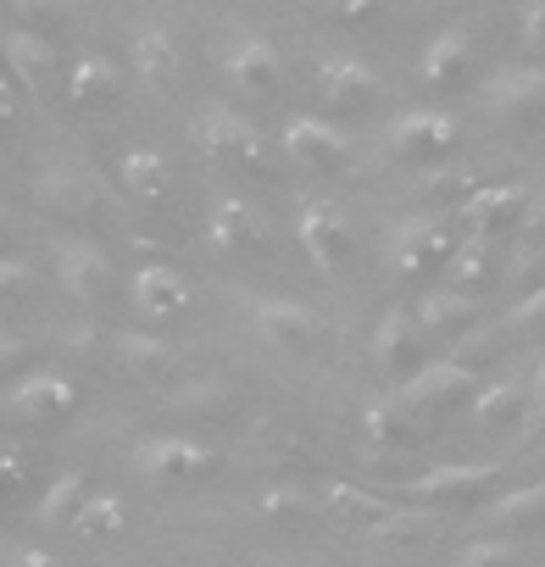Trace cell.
<instances>
[{
  "instance_id": "ba28073f",
  "label": "cell",
  "mask_w": 545,
  "mask_h": 567,
  "mask_svg": "<svg viewBox=\"0 0 545 567\" xmlns=\"http://www.w3.org/2000/svg\"><path fill=\"white\" fill-rule=\"evenodd\" d=\"M462 217H467L473 239L495 245L501 234H512L528 217V189L523 184H473L462 195Z\"/></svg>"
},
{
  "instance_id": "d590c367",
  "label": "cell",
  "mask_w": 545,
  "mask_h": 567,
  "mask_svg": "<svg viewBox=\"0 0 545 567\" xmlns=\"http://www.w3.org/2000/svg\"><path fill=\"white\" fill-rule=\"evenodd\" d=\"M29 284H34V267L23 256H0V301H18Z\"/></svg>"
},
{
  "instance_id": "f35d334b",
  "label": "cell",
  "mask_w": 545,
  "mask_h": 567,
  "mask_svg": "<svg viewBox=\"0 0 545 567\" xmlns=\"http://www.w3.org/2000/svg\"><path fill=\"white\" fill-rule=\"evenodd\" d=\"M7 7H12L18 18L40 23V18H68V12H73V0H7Z\"/></svg>"
},
{
  "instance_id": "cb8c5ba5",
  "label": "cell",
  "mask_w": 545,
  "mask_h": 567,
  "mask_svg": "<svg viewBox=\"0 0 545 567\" xmlns=\"http://www.w3.org/2000/svg\"><path fill=\"white\" fill-rule=\"evenodd\" d=\"M128 68H134L151 90H167V84L178 79V45H173V34L156 29V23H145V29L134 34V45H128Z\"/></svg>"
},
{
  "instance_id": "f546056e",
  "label": "cell",
  "mask_w": 545,
  "mask_h": 567,
  "mask_svg": "<svg viewBox=\"0 0 545 567\" xmlns=\"http://www.w3.org/2000/svg\"><path fill=\"white\" fill-rule=\"evenodd\" d=\"M90 489H95V484H90L84 473H62V478H56V484L40 495L34 517H40L45 528H68V523H73V512H79V501H84Z\"/></svg>"
},
{
  "instance_id": "ac0fdd59",
  "label": "cell",
  "mask_w": 545,
  "mask_h": 567,
  "mask_svg": "<svg viewBox=\"0 0 545 567\" xmlns=\"http://www.w3.org/2000/svg\"><path fill=\"white\" fill-rule=\"evenodd\" d=\"M423 329H418V318L407 312V307H390L384 318H379V329H373V357H379V368L384 373H412L418 362H423Z\"/></svg>"
},
{
  "instance_id": "60d3db41",
  "label": "cell",
  "mask_w": 545,
  "mask_h": 567,
  "mask_svg": "<svg viewBox=\"0 0 545 567\" xmlns=\"http://www.w3.org/2000/svg\"><path fill=\"white\" fill-rule=\"evenodd\" d=\"M23 362H29V340L0 334V379H7V373H23Z\"/></svg>"
},
{
  "instance_id": "277c9868",
  "label": "cell",
  "mask_w": 545,
  "mask_h": 567,
  "mask_svg": "<svg viewBox=\"0 0 545 567\" xmlns=\"http://www.w3.org/2000/svg\"><path fill=\"white\" fill-rule=\"evenodd\" d=\"M79 406V384L56 368H34L7 390V417L12 423H68Z\"/></svg>"
},
{
  "instance_id": "9c48e42d",
  "label": "cell",
  "mask_w": 545,
  "mask_h": 567,
  "mask_svg": "<svg viewBox=\"0 0 545 567\" xmlns=\"http://www.w3.org/2000/svg\"><path fill=\"white\" fill-rule=\"evenodd\" d=\"M56 278L62 290L84 307H101L106 290H112V256L95 245V239H62L56 245Z\"/></svg>"
},
{
  "instance_id": "7bdbcfd3",
  "label": "cell",
  "mask_w": 545,
  "mask_h": 567,
  "mask_svg": "<svg viewBox=\"0 0 545 567\" xmlns=\"http://www.w3.org/2000/svg\"><path fill=\"white\" fill-rule=\"evenodd\" d=\"M7 234H12V212L0 206V245H7Z\"/></svg>"
},
{
  "instance_id": "d6a6232c",
  "label": "cell",
  "mask_w": 545,
  "mask_h": 567,
  "mask_svg": "<svg viewBox=\"0 0 545 567\" xmlns=\"http://www.w3.org/2000/svg\"><path fill=\"white\" fill-rule=\"evenodd\" d=\"M29 484V456L23 451H0V506H12Z\"/></svg>"
},
{
  "instance_id": "1f68e13d",
  "label": "cell",
  "mask_w": 545,
  "mask_h": 567,
  "mask_svg": "<svg viewBox=\"0 0 545 567\" xmlns=\"http://www.w3.org/2000/svg\"><path fill=\"white\" fill-rule=\"evenodd\" d=\"M462 567H517V550L506 539H473L462 550Z\"/></svg>"
},
{
  "instance_id": "d6986e66",
  "label": "cell",
  "mask_w": 545,
  "mask_h": 567,
  "mask_svg": "<svg viewBox=\"0 0 545 567\" xmlns=\"http://www.w3.org/2000/svg\"><path fill=\"white\" fill-rule=\"evenodd\" d=\"M490 117H534L545 112V68H506L484 84Z\"/></svg>"
},
{
  "instance_id": "9a60e30c",
  "label": "cell",
  "mask_w": 545,
  "mask_h": 567,
  "mask_svg": "<svg viewBox=\"0 0 545 567\" xmlns=\"http://www.w3.org/2000/svg\"><path fill=\"white\" fill-rule=\"evenodd\" d=\"M379 73L362 62V56H323L318 62V95L329 106H346V112H362L379 101Z\"/></svg>"
},
{
  "instance_id": "44dd1931",
  "label": "cell",
  "mask_w": 545,
  "mask_h": 567,
  "mask_svg": "<svg viewBox=\"0 0 545 567\" xmlns=\"http://www.w3.org/2000/svg\"><path fill=\"white\" fill-rule=\"evenodd\" d=\"M112 351H117V362H123V373H134L140 384H162V379H173L178 373V351L162 340V334H145V329H123L117 340H112Z\"/></svg>"
},
{
  "instance_id": "7402d4cb",
  "label": "cell",
  "mask_w": 545,
  "mask_h": 567,
  "mask_svg": "<svg viewBox=\"0 0 545 567\" xmlns=\"http://www.w3.org/2000/svg\"><path fill=\"white\" fill-rule=\"evenodd\" d=\"M117 90H123V68L112 56H101V51H90V56H79L68 68V101L73 106H112Z\"/></svg>"
},
{
  "instance_id": "e0dca14e",
  "label": "cell",
  "mask_w": 545,
  "mask_h": 567,
  "mask_svg": "<svg viewBox=\"0 0 545 567\" xmlns=\"http://www.w3.org/2000/svg\"><path fill=\"white\" fill-rule=\"evenodd\" d=\"M473 56H479V51H473V34H467L462 23H445V29H434V40L423 45L418 73H423V84L451 90V84H462V79H467Z\"/></svg>"
},
{
  "instance_id": "8fae6325",
  "label": "cell",
  "mask_w": 545,
  "mask_h": 567,
  "mask_svg": "<svg viewBox=\"0 0 545 567\" xmlns=\"http://www.w3.org/2000/svg\"><path fill=\"white\" fill-rule=\"evenodd\" d=\"M128 296H134V312L145 323H173L184 307H189V278L173 267V261H145L134 267L128 278Z\"/></svg>"
},
{
  "instance_id": "7c38bea8",
  "label": "cell",
  "mask_w": 545,
  "mask_h": 567,
  "mask_svg": "<svg viewBox=\"0 0 545 567\" xmlns=\"http://www.w3.org/2000/svg\"><path fill=\"white\" fill-rule=\"evenodd\" d=\"M495 478H501V462H445V467L412 478L407 495H412V501H434V506H467V501H479Z\"/></svg>"
},
{
  "instance_id": "5b68a950",
  "label": "cell",
  "mask_w": 545,
  "mask_h": 567,
  "mask_svg": "<svg viewBox=\"0 0 545 567\" xmlns=\"http://www.w3.org/2000/svg\"><path fill=\"white\" fill-rule=\"evenodd\" d=\"M473 390H479V373L467 362H418L401 379V406H412V412H451V406H467Z\"/></svg>"
},
{
  "instance_id": "b9f144b4",
  "label": "cell",
  "mask_w": 545,
  "mask_h": 567,
  "mask_svg": "<svg viewBox=\"0 0 545 567\" xmlns=\"http://www.w3.org/2000/svg\"><path fill=\"white\" fill-rule=\"evenodd\" d=\"M23 117V95L12 90V79L0 73V123H18Z\"/></svg>"
},
{
  "instance_id": "4dcf8cb0",
  "label": "cell",
  "mask_w": 545,
  "mask_h": 567,
  "mask_svg": "<svg viewBox=\"0 0 545 567\" xmlns=\"http://www.w3.org/2000/svg\"><path fill=\"white\" fill-rule=\"evenodd\" d=\"M261 517H267V523H312L318 506H312L301 489H267V495H261Z\"/></svg>"
},
{
  "instance_id": "30bf717a",
  "label": "cell",
  "mask_w": 545,
  "mask_h": 567,
  "mask_svg": "<svg viewBox=\"0 0 545 567\" xmlns=\"http://www.w3.org/2000/svg\"><path fill=\"white\" fill-rule=\"evenodd\" d=\"M250 318H256V334L267 346H279V351H307L323 334V318L312 307H301V301H285V296H256Z\"/></svg>"
},
{
  "instance_id": "5bb4252c",
  "label": "cell",
  "mask_w": 545,
  "mask_h": 567,
  "mask_svg": "<svg viewBox=\"0 0 545 567\" xmlns=\"http://www.w3.org/2000/svg\"><path fill=\"white\" fill-rule=\"evenodd\" d=\"M206 239L223 256H245V250H256L267 239V223H261V212L245 195H217L212 212H206Z\"/></svg>"
},
{
  "instance_id": "8d00e7d4",
  "label": "cell",
  "mask_w": 545,
  "mask_h": 567,
  "mask_svg": "<svg viewBox=\"0 0 545 567\" xmlns=\"http://www.w3.org/2000/svg\"><path fill=\"white\" fill-rule=\"evenodd\" d=\"M517 334H545V284H539V290L528 296V301H517L512 307V318H506Z\"/></svg>"
},
{
  "instance_id": "8992f818",
  "label": "cell",
  "mask_w": 545,
  "mask_h": 567,
  "mask_svg": "<svg viewBox=\"0 0 545 567\" xmlns=\"http://www.w3.org/2000/svg\"><path fill=\"white\" fill-rule=\"evenodd\" d=\"M200 151H206L212 162H228V167H256V162H261V128H256L239 106L212 101V106L200 112Z\"/></svg>"
},
{
  "instance_id": "ab89813d",
  "label": "cell",
  "mask_w": 545,
  "mask_h": 567,
  "mask_svg": "<svg viewBox=\"0 0 545 567\" xmlns=\"http://www.w3.org/2000/svg\"><path fill=\"white\" fill-rule=\"evenodd\" d=\"M0 567H56V556L51 550H34V545H7Z\"/></svg>"
},
{
  "instance_id": "ee69618b",
  "label": "cell",
  "mask_w": 545,
  "mask_h": 567,
  "mask_svg": "<svg viewBox=\"0 0 545 567\" xmlns=\"http://www.w3.org/2000/svg\"><path fill=\"white\" fill-rule=\"evenodd\" d=\"M539 401H545V368H539Z\"/></svg>"
},
{
  "instance_id": "484cf974",
  "label": "cell",
  "mask_w": 545,
  "mask_h": 567,
  "mask_svg": "<svg viewBox=\"0 0 545 567\" xmlns=\"http://www.w3.org/2000/svg\"><path fill=\"white\" fill-rule=\"evenodd\" d=\"M412 318H418L423 334H456V329H467V323L479 318V301L462 296V290H429Z\"/></svg>"
},
{
  "instance_id": "d4e9b609",
  "label": "cell",
  "mask_w": 545,
  "mask_h": 567,
  "mask_svg": "<svg viewBox=\"0 0 545 567\" xmlns=\"http://www.w3.org/2000/svg\"><path fill=\"white\" fill-rule=\"evenodd\" d=\"M467 417H473V429H484V434L517 423V417H523V384H517V379L479 384V390L467 395Z\"/></svg>"
},
{
  "instance_id": "74e56055",
  "label": "cell",
  "mask_w": 545,
  "mask_h": 567,
  "mask_svg": "<svg viewBox=\"0 0 545 567\" xmlns=\"http://www.w3.org/2000/svg\"><path fill=\"white\" fill-rule=\"evenodd\" d=\"M523 45H528V56H539V62H545V0L523 7Z\"/></svg>"
},
{
  "instance_id": "2e32d148",
  "label": "cell",
  "mask_w": 545,
  "mask_h": 567,
  "mask_svg": "<svg viewBox=\"0 0 545 567\" xmlns=\"http://www.w3.org/2000/svg\"><path fill=\"white\" fill-rule=\"evenodd\" d=\"M0 62H7V73L18 84H29L34 95L56 79V45L45 34H34V29H7L0 34Z\"/></svg>"
},
{
  "instance_id": "4316f807",
  "label": "cell",
  "mask_w": 545,
  "mask_h": 567,
  "mask_svg": "<svg viewBox=\"0 0 545 567\" xmlns=\"http://www.w3.org/2000/svg\"><path fill=\"white\" fill-rule=\"evenodd\" d=\"M123 523H128V512H123V501L112 495V489H90L84 501H79V512H73V534L79 539H112V534H123Z\"/></svg>"
},
{
  "instance_id": "ffe728a7",
  "label": "cell",
  "mask_w": 545,
  "mask_h": 567,
  "mask_svg": "<svg viewBox=\"0 0 545 567\" xmlns=\"http://www.w3.org/2000/svg\"><path fill=\"white\" fill-rule=\"evenodd\" d=\"M346 151H351L346 128H335L323 117H290L285 123V156L301 162V167H335V162H346Z\"/></svg>"
},
{
  "instance_id": "3957f363",
  "label": "cell",
  "mask_w": 545,
  "mask_h": 567,
  "mask_svg": "<svg viewBox=\"0 0 545 567\" xmlns=\"http://www.w3.org/2000/svg\"><path fill=\"white\" fill-rule=\"evenodd\" d=\"M296 234H301V250L312 256V267H318L323 278H340V272H346V261H351V228H346V217H340L335 200H323V195L301 200Z\"/></svg>"
},
{
  "instance_id": "4fadbf2b",
  "label": "cell",
  "mask_w": 545,
  "mask_h": 567,
  "mask_svg": "<svg viewBox=\"0 0 545 567\" xmlns=\"http://www.w3.org/2000/svg\"><path fill=\"white\" fill-rule=\"evenodd\" d=\"M390 145L401 162H440L456 145V123L434 106H418V112H401L390 123Z\"/></svg>"
},
{
  "instance_id": "83f0119b",
  "label": "cell",
  "mask_w": 545,
  "mask_h": 567,
  "mask_svg": "<svg viewBox=\"0 0 545 567\" xmlns=\"http://www.w3.org/2000/svg\"><path fill=\"white\" fill-rule=\"evenodd\" d=\"M362 440H368L373 451H401V445L412 440L407 406H395V401H368V412H362Z\"/></svg>"
},
{
  "instance_id": "e575fe53",
  "label": "cell",
  "mask_w": 545,
  "mask_h": 567,
  "mask_svg": "<svg viewBox=\"0 0 545 567\" xmlns=\"http://www.w3.org/2000/svg\"><path fill=\"white\" fill-rule=\"evenodd\" d=\"M40 195H45L51 206H62V212L84 206V184H79V178H68V173H45V178H40Z\"/></svg>"
},
{
  "instance_id": "603a6c76",
  "label": "cell",
  "mask_w": 545,
  "mask_h": 567,
  "mask_svg": "<svg viewBox=\"0 0 545 567\" xmlns=\"http://www.w3.org/2000/svg\"><path fill=\"white\" fill-rule=\"evenodd\" d=\"M117 178H123V189H128V195H140L145 206H162V200L173 195V167H167V156H162V151H151V145L123 151Z\"/></svg>"
},
{
  "instance_id": "f1b7e54d",
  "label": "cell",
  "mask_w": 545,
  "mask_h": 567,
  "mask_svg": "<svg viewBox=\"0 0 545 567\" xmlns=\"http://www.w3.org/2000/svg\"><path fill=\"white\" fill-rule=\"evenodd\" d=\"M490 278H495V256H490V245H484V239H467L462 250H451L445 290H462V296H473V290H484Z\"/></svg>"
},
{
  "instance_id": "836d02e7",
  "label": "cell",
  "mask_w": 545,
  "mask_h": 567,
  "mask_svg": "<svg viewBox=\"0 0 545 567\" xmlns=\"http://www.w3.org/2000/svg\"><path fill=\"white\" fill-rule=\"evenodd\" d=\"M384 0H318V12L335 23H373Z\"/></svg>"
},
{
  "instance_id": "52a82bcc",
  "label": "cell",
  "mask_w": 545,
  "mask_h": 567,
  "mask_svg": "<svg viewBox=\"0 0 545 567\" xmlns=\"http://www.w3.org/2000/svg\"><path fill=\"white\" fill-rule=\"evenodd\" d=\"M223 79H228L239 95H250V101L272 95V90H279V79H285L279 45H272L267 34H234V40L223 45Z\"/></svg>"
},
{
  "instance_id": "7a4b0ae2",
  "label": "cell",
  "mask_w": 545,
  "mask_h": 567,
  "mask_svg": "<svg viewBox=\"0 0 545 567\" xmlns=\"http://www.w3.org/2000/svg\"><path fill=\"white\" fill-rule=\"evenodd\" d=\"M451 250H456V239L445 234V223H434V217H407V223L390 234V272H395L401 284H423V278H434V272L451 261Z\"/></svg>"
},
{
  "instance_id": "6da1fadb",
  "label": "cell",
  "mask_w": 545,
  "mask_h": 567,
  "mask_svg": "<svg viewBox=\"0 0 545 567\" xmlns=\"http://www.w3.org/2000/svg\"><path fill=\"white\" fill-rule=\"evenodd\" d=\"M128 462L151 484H189V478H206L217 467V451L200 445V440H189V434H145L128 451Z\"/></svg>"
}]
</instances>
